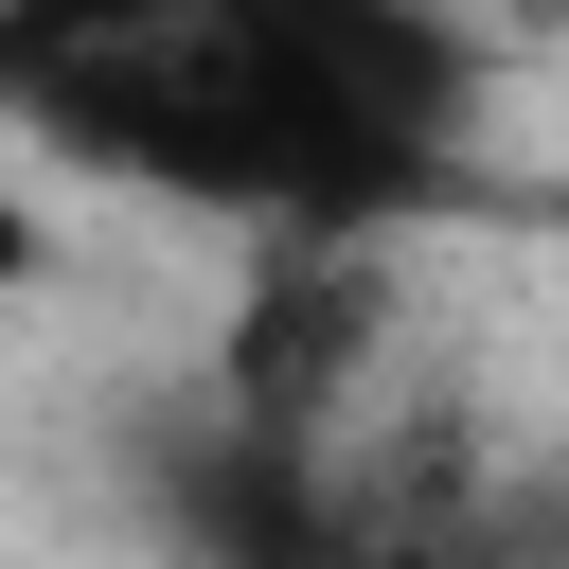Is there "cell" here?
Returning <instances> with one entry per match:
<instances>
[{
  "instance_id": "6da1fadb",
  "label": "cell",
  "mask_w": 569,
  "mask_h": 569,
  "mask_svg": "<svg viewBox=\"0 0 569 569\" xmlns=\"http://www.w3.org/2000/svg\"><path fill=\"white\" fill-rule=\"evenodd\" d=\"M0 142L53 178L213 213V231H356L249 0H0Z\"/></svg>"
},
{
  "instance_id": "7a4b0ae2",
  "label": "cell",
  "mask_w": 569,
  "mask_h": 569,
  "mask_svg": "<svg viewBox=\"0 0 569 569\" xmlns=\"http://www.w3.org/2000/svg\"><path fill=\"white\" fill-rule=\"evenodd\" d=\"M18 284H53V213H36V178L0 160V302H18Z\"/></svg>"
}]
</instances>
